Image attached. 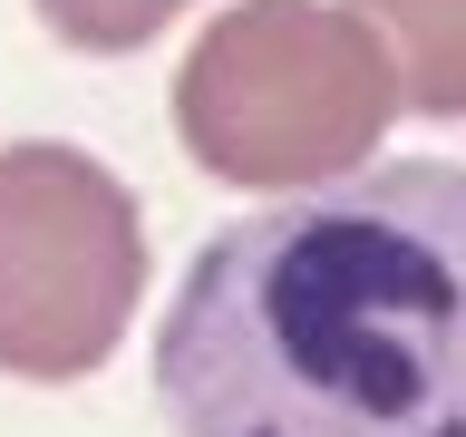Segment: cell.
<instances>
[{"mask_svg": "<svg viewBox=\"0 0 466 437\" xmlns=\"http://www.w3.org/2000/svg\"><path fill=\"white\" fill-rule=\"evenodd\" d=\"M137 195L78 146H0V370L87 379L137 320Z\"/></svg>", "mask_w": 466, "mask_h": 437, "instance_id": "cell-3", "label": "cell"}, {"mask_svg": "<svg viewBox=\"0 0 466 437\" xmlns=\"http://www.w3.org/2000/svg\"><path fill=\"white\" fill-rule=\"evenodd\" d=\"M399 107V68L360 10L330 0H233L175 68V137L243 195H330L370 166Z\"/></svg>", "mask_w": 466, "mask_h": 437, "instance_id": "cell-2", "label": "cell"}, {"mask_svg": "<svg viewBox=\"0 0 466 437\" xmlns=\"http://www.w3.org/2000/svg\"><path fill=\"white\" fill-rule=\"evenodd\" d=\"M418 117H466V0H350Z\"/></svg>", "mask_w": 466, "mask_h": 437, "instance_id": "cell-4", "label": "cell"}, {"mask_svg": "<svg viewBox=\"0 0 466 437\" xmlns=\"http://www.w3.org/2000/svg\"><path fill=\"white\" fill-rule=\"evenodd\" d=\"M166 437H466V166L399 156L204 233L156 320Z\"/></svg>", "mask_w": 466, "mask_h": 437, "instance_id": "cell-1", "label": "cell"}, {"mask_svg": "<svg viewBox=\"0 0 466 437\" xmlns=\"http://www.w3.org/2000/svg\"><path fill=\"white\" fill-rule=\"evenodd\" d=\"M175 10H185V0H39V20L58 29V49H87V58L146 49Z\"/></svg>", "mask_w": 466, "mask_h": 437, "instance_id": "cell-5", "label": "cell"}]
</instances>
